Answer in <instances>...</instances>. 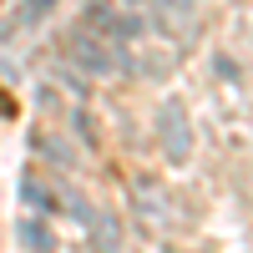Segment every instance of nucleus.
Instances as JSON below:
<instances>
[{"mask_svg": "<svg viewBox=\"0 0 253 253\" xmlns=\"http://www.w3.org/2000/svg\"><path fill=\"white\" fill-rule=\"evenodd\" d=\"M71 51H76V61H81V66H91L96 76H112V71L122 66V56H112V51H101L91 31H81V36L71 41Z\"/></svg>", "mask_w": 253, "mask_h": 253, "instance_id": "1", "label": "nucleus"}]
</instances>
